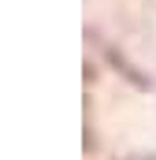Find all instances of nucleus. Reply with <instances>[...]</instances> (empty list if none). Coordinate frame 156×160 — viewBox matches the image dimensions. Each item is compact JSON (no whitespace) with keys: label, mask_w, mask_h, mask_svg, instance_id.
Segmentation results:
<instances>
[{"label":"nucleus","mask_w":156,"mask_h":160,"mask_svg":"<svg viewBox=\"0 0 156 160\" xmlns=\"http://www.w3.org/2000/svg\"><path fill=\"white\" fill-rule=\"evenodd\" d=\"M130 160H156V153H153V157H130Z\"/></svg>","instance_id":"nucleus-1"}]
</instances>
